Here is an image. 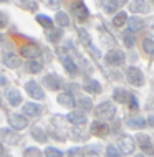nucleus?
Wrapping results in <instances>:
<instances>
[{"label": "nucleus", "instance_id": "obj_35", "mask_svg": "<svg viewBox=\"0 0 154 157\" xmlns=\"http://www.w3.org/2000/svg\"><path fill=\"white\" fill-rule=\"evenodd\" d=\"M45 157H63V152L60 149H55V147H48L45 151Z\"/></svg>", "mask_w": 154, "mask_h": 157}, {"label": "nucleus", "instance_id": "obj_44", "mask_svg": "<svg viewBox=\"0 0 154 157\" xmlns=\"http://www.w3.org/2000/svg\"><path fill=\"white\" fill-rule=\"evenodd\" d=\"M134 157H144V154H138V155H134Z\"/></svg>", "mask_w": 154, "mask_h": 157}, {"label": "nucleus", "instance_id": "obj_4", "mask_svg": "<svg viewBox=\"0 0 154 157\" xmlns=\"http://www.w3.org/2000/svg\"><path fill=\"white\" fill-rule=\"evenodd\" d=\"M124 60H126V55H124V52H121V50H111V52L106 53V61L113 66L123 65Z\"/></svg>", "mask_w": 154, "mask_h": 157}, {"label": "nucleus", "instance_id": "obj_38", "mask_svg": "<svg viewBox=\"0 0 154 157\" xmlns=\"http://www.w3.org/2000/svg\"><path fill=\"white\" fill-rule=\"evenodd\" d=\"M124 43H126L128 46H134V43H136V36L132 35V33L128 32L126 35H124Z\"/></svg>", "mask_w": 154, "mask_h": 157}, {"label": "nucleus", "instance_id": "obj_13", "mask_svg": "<svg viewBox=\"0 0 154 157\" xmlns=\"http://www.w3.org/2000/svg\"><path fill=\"white\" fill-rule=\"evenodd\" d=\"M23 111H25V114H28L30 117H38L43 113V108H41L40 104H35V103H27L23 106Z\"/></svg>", "mask_w": 154, "mask_h": 157}, {"label": "nucleus", "instance_id": "obj_39", "mask_svg": "<svg viewBox=\"0 0 154 157\" xmlns=\"http://www.w3.org/2000/svg\"><path fill=\"white\" fill-rule=\"evenodd\" d=\"M68 157H85V155H83V152H81V149L73 147V149L68 151Z\"/></svg>", "mask_w": 154, "mask_h": 157}, {"label": "nucleus", "instance_id": "obj_25", "mask_svg": "<svg viewBox=\"0 0 154 157\" xmlns=\"http://www.w3.org/2000/svg\"><path fill=\"white\" fill-rule=\"evenodd\" d=\"M128 22V13L126 12H118L116 15H114V18H113V25L114 27H123V25H124Z\"/></svg>", "mask_w": 154, "mask_h": 157}, {"label": "nucleus", "instance_id": "obj_20", "mask_svg": "<svg viewBox=\"0 0 154 157\" xmlns=\"http://www.w3.org/2000/svg\"><path fill=\"white\" fill-rule=\"evenodd\" d=\"M113 98H114V101L116 103H128L129 101V98H131V94L128 93L126 90H121V88H116V90L113 91Z\"/></svg>", "mask_w": 154, "mask_h": 157}, {"label": "nucleus", "instance_id": "obj_12", "mask_svg": "<svg viewBox=\"0 0 154 157\" xmlns=\"http://www.w3.org/2000/svg\"><path fill=\"white\" fill-rule=\"evenodd\" d=\"M68 121L71 122V124H75V126H83V124H86V114L85 113H81V111H71L70 114H68Z\"/></svg>", "mask_w": 154, "mask_h": 157}, {"label": "nucleus", "instance_id": "obj_46", "mask_svg": "<svg viewBox=\"0 0 154 157\" xmlns=\"http://www.w3.org/2000/svg\"><path fill=\"white\" fill-rule=\"evenodd\" d=\"M0 106H2V98H0Z\"/></svg>", "mask_w": 154, "mask_h": 157}, {"label": "nucleus", "instance_id": "obj_42", "mask_svg": "<svg viewBox=\"0 0 154 157\" xmlns=\"http://www.w3.org/2000/svg\"><path fill=\"white\" fill-rule=\"evenodd\" d=\"M148 122H149V126H152V127H154V116H151V117H149V119H148Z\"/></svg>", "mask_w": 154, "mask_h": 157}, {"label": "nucleus", "instance_id": "obj_36", "mask_svg": "<svg viewBox=\"0 0 154 157\" xmlns=\"http://www.w3.org/2000/svg\"><path fill=\"white\" fill-rule=\"evenodd\" d=\"M106 157H121V152H119L118 147L108 146V149H106Z\"/></svg>", "mask_w": 154, "mask_h": 157}, {"label": "nucleus", "instance_id": "obj_6", "mask_svg": "<svg viewBox=\"0 0 154 157\" xmlns=\"http://www.w3.org/2000/svg\"><path fill=\"white\" fill-rule=\"evenodd\" d=\"M71 10H73L75 17L80 20V22L88 20L89 12H88V8H86V5H85L83 2H73V3H71Z\"/></svg>", "mask_w": 154, "mask_h": 157}, {"label": "nucleus", "instance_id": "obj_19", "mask_svg": "<svg viewBox=\"0 0 154 157\" xmlns=\"http://www.w3.org/2000/svg\"><path fill=\"white\" fill-rule=\"evenodd\" d=\"M143 27H144L143 18H129L128 20V30H129V33H132V35H134L136 32H141Z\"/></svg>", "mask_w": 154, "mask_h": 157}, {"label": "nucleus", "instance_id": "obj_3", "mask_svg": "<svg viewBox=\"0 0 154 157\" xmlns=\"http://www.w3.org/2000/svg\"><path fill=\"white\" fill-rule=\"evenodd\" d=\"M136 142L138 146L141 147V151L144 152L146 155H154V147H152V142H151V137L148 134H138L136 136Z\"/></svg>", "mask_w": 154, "mask_h": 157}, {"label": "nucleus", "instance_id": "obj_16", "mask_svg": "<svg viewBox=\"0 0 154 157\" xmlns=\"http://www.w3.org/2000/svg\"><path fill=\"white\" fill-rule=\"evenodd\" d=\"M78 36H80V40L83 41V43L86 45L89 50H91V53L95 55V56H100V52H98L96 48H93V46H91V38H89V35L86 33V30H83V28H80V30H78Z\"/></svg>", "mask_w": 154, "mask_h": 157}, {"label": "nucleus", "instance_id": "obj_41", "mask_svg": "<svg viewBox=\"0 0 154 157\" xmlns=\"http://www.w3.org/2000/svg\"><path fill=\"white\" fill-rule=\"evenodd\" d=\"M129 104H131V108L132 109H138V101H136V98L131 94V98H129Z\"/></svg>", "mask_w": 154, "mask_h": 157}, {"label": "nucleus", "instance_id": "obj_40", "mask_svg": "<svg viewBox=\"0 0 154 157\" xmlns=\"http://www.w3.org/2000/svg\"><path fill=\"white\" fill-rule=\"evenodd\" d=\"M7 25H8V17H7V13L0 12V28L7 27Z\"/></svg>", "mask_w": 154, "mask_h": 157}, {"label": "nucleus", "instance_id": "obj_2", "mask_svg": "<svg viewBox=\"0 0 154 157\" xmlns=\"http://www.w3.org/2000/svg\"><path fill=\"white\" fill-rule=\"evenodd\" d=\"M126 78H128V83L132 84V86H136V88H139V86H143L144 84V75H143V71L139 70V68H136V66H129L126 70Z\"/></svg>", "mask_w": 154, "mask_h": 157}, {"label": "nucleus", "instance_id": "obj_9", "mask_svg": "<svg viewBox=\"0 0 154 157\" xmlns=\"http://www.w3.org/2000/svg\"><path fill=\"white\" fill-rule=\"evenodd\" d=\"M8 124H10L14 129H25L28 124V121H27V117L25 116H20V114H10L8 116Z\"/></svg>", "mask_w": 154, "mask_h": 157}, {"label": "nucleus", "instance_id": "obj_37", "mask_svg": "<svg viewBox=\"0 0 154 157\" xmlns=\"http://www.w3.org/2000/svg\"><path fill=\"white\" fill-rule=\"evenodd\" d=\"M20 7L22 8H27V10H32V12H35L38 5H37V2H20Z\"/></svg>", "mask_w": 154, "mask_h": 157}, {"label": "nucleus", "instance_id": "obj_10", "mask_svg": "<svg viewBox=\"0 0 154 157\" xmlns=\"http://www.w3.org/2000/svg\"><path fill=\"white\" fill-rule=\"evenodd\" d=\"M118 146H119V149L123 152H126V154H131V152L134 151V141H132V137H129V136H121L119 141H118Z\"/></svg>", "mask_w": 154, "mask_h": 157}, {"label": "nucleus", "instance_id": "obj_8", "mask_svg": "<svg viewBox=\"0 0 154 157\" xmlns=\"http://www.w3.org/2000/svg\"><path fill=\"white\" fill-rule=\"evenodd\" d=\"M20 53H22L23 58H38L41 55V50L38 45L30 43V45H23L22 50H20Z\"/></svg>", "mask_w": 154, "mask_h": 157}, {"label": "nucleus", "instance_id": "obj_27", "mask_svg": "<svg viewBox=\"0 0 154 157\" xmlns=\"http://www.w3.org/2000/svg\"><path fill=\"white\" fill-rule=\"evenodd\" d=\"M76 104H78V108L81 111H91V108H93V103H91L89 98H80V99L76 101Z\"/></svg>", "mask_w": 154, "mask_h": 157}, {"label": "nucleus", "instance_id": "obj_22", "mask_svg": "<svg viewBox=\"0 0 154 157\" xmlns=\"http://www.w3.org/2000/svg\"><path fill=\"white\" fill-rule=\"evenodd\" d=\"M58 103L61 106H65V108H73L75 99H73V96H71L70 93H61V94L58 96Z\"/></svg>", "mask_w": 154, "mask_h": 157}, {"label": "nucleus", "instance_id": "obj_17", "mask_svg": "<svg viewBox=\"0 0 154 157\" xmlns=\"http://www.w3.org/2000/svg\"><path fill=\"white\" fill-rule=\"evenodd\" d=\"M3 65L8 66V68H18L22 65V60H20L15 53H7L5 56H3Z\"/></svg>", "mask_w": 154, "mask_h": 157}, {"label": "nucleus", "instance_id": "obj_33", "mask_svg": "<svg viewBox=\"0 0 154 157\" xmlns=\"http://www.w3.org/2000/svg\"><path fill=\"white\" fill-rule=\"evenodd\" d=\"M41 63H38V61H28V65H27V70L30 71V73H40L41 71Z\"/></svg>", "mask_w": 154, "mask_h": 157}, {"label": "nucleus", "instance_id": "obj_28", "mask_svg": "<svg viewBox=\"0 0 154 157\" xmlns=\"http://www.w3.org/2000/svg\"><path fill=\"white\" fill-rule=\"evenodd\" d=\"M37 22L40 23L41 27H45V28H51V27H53V20H51L48 15H43V13L37 15Z\"/></svg>", "mask_w": 154, "mask_h": 157}, {"label": "nucleus", "instance_id": "obj_7", "mask_svg": "<svg viewBox=\"0 0 154 157\" xmlns=\"http://www.w3.org/2000/svg\"><path fill=\"white\" fill-rule=\"evenodd\" d=\"M25 90H27V93H28L32 98H35V99H43V98H45L43 90H41L40 84H38L37 81H33V79L25 84Z\"/></svg>", "mask_w": 154, "mask_h": 157}, {"label": "nucleus", "instance_id": "obj_43", "mask_svg": "<svg viewBox=\"0 0 154 157\" xmlns=\"http://www.w3.org/2000/svg\"><path fill=\"white\" fill-rule=\"evenodd\" d=\"M0 157H8V155L5 154V152H2V154H0Z\"/></svg>", "mask_w": 154, "mask_h": 157}, {"label": "nucleus", "instance_id": "obj_45", "mask_svg": "<svg viewBox=\"0 0 154 157\" xmlns=\"http://www.w3.org/2000/svg\"><path fill=\"white\" fill-rule=\"evenodd\" d=\"M0 41H2V33H0Z\"/></svg>", "mask_w": 154, "mask_h": 157}, {"label": "nucleus", "instance_id": "obj_24", "mask_svg": "<svg viewBox=\"0 0 154 157\" xmlns=\"http://www.w3.org/2000/svg\"><path fill=\"white\" fill-rule=\"evenodd\" d=\"M129 10L134 12V13H138V12H143V13H146V12H149V5L146 2H134L129 5Z\"/></svg>", "mask_w": 154, "mask_h": 157}, {"label": "nucleus", "instance_id": "obj_32", "mask_svg": "<svg viewBox=\"0 0 154 157\" xmlns=\"http://www.w3.org/2000/svg\"><path fill=\"white\" fill-rule=\"evenodd\" d=\"M143 48H144V52H146V53H149L151 56H154V40L146 38V40L143 41Z\"/></svg>", "mask_w": 154, "mask_h": 157}, {"label": "nucleus", "instance_id": "obj_5", "mask_svg": "<svg viewBox=\"0 0 154 157\" xmlns=\"http://www.w3.org/2000/svg\"><path fill=\"white\" fill-rule=\"evenodd\" d=\"M89 131H91V134L98 136V137H106L109 134V126L103 121H93L91 126H89Z\"/></svg>", "mask_w": 154, "mask_h": 157}, {"label": "nucleus", "instance_id": "obj_21", "mask_svg": "<svg viewBox=\"0 0 154 157\" xmlns=\"http://www.w3.org/2000/svg\"><path fill=\"white\" fill-rule=\"evenodd\" d=\"M146 126H148L146 119H143L141 116H134V117L128 119V127H131V129H143Z\"/></svg>", "mask_w": 154, "mask_h": 157}, {"label": "nucleus", "instance_id": "obj_23", "mask_svg": "<svg viewBox=\"0 0 154 157\" xmlns=\"http://www.w3.org/2000/svg\"><path fill=\"white\" fill-rule=\"evenodd\" d=\"M7 99H8V103H10L12 106H18L20 103H22V94H20L17 90H8Z\"/></svg>", "mask_w": 154, "mask_h": 157}, {"label": "nucleus", "instance_id": "obj_11", "mask_svg": "<svg viewBox=\"0 0 154 157\" xmlns=\"http://www.w3.org/2000/svg\"><path fill=\"white\" fill-rule=\"evenodd\" d=\"M43 84L48 88V90L57 91V90L61 88V79H60L58 76H55V75H46L43 78Z\"/></svg>", "mask_w": 154, "mask_h": 157}, {"label": "nucleus", "instance_id": "obj_14", "mask_svg": "<svg viewBox=\"0 0 154 157\" xmlns=\"http://www.w3.org/2000/svg\"><path fill=\"white\" fill-rule=\"evenodd\" d=\"M0 136H2V141L7 144H17L18 142V134L12 129H2L0 131Z\"/></svg>", "mask_w": 154, "mask_h": 157}, {"label": "nucleus", "instance_id": "obj_1", "mask_svg": "<svg viewBox=\"0 0 154 157\" xmlns=\"http://www.w3.org/2000/svg\"><path fill=\"white\" fill-rule=\"evenodd\" d=\"M114 114H116V108H114L113 103L109 101H105V103L98 104L95 108V116L101 121H108V119H113Z\"/></svg>", "mask_w": 154, "mask_h": 157}, {"label": "nucleus", "instance_id": "obj_18", "mask_svg": "<svg viewBox=\"0 0 154 157\" xmlns=\"http://www.w3.org/2000/svg\"><path fill=\"white\" fill-rule=\"evenodd\" d=\"M61 63H63L65 70H66L70 75H76V73H78V66L75 65V61L71 60L68 55H61Z\"/></svg>", "mask_w": 154, "mask_h": 157}, {"label": "nucleus", "instance_id": "obj_30", "mask_svg": "<svg viewBox=\"0 0 154 157\" xmlns=\"http://www.w3.org/2000/svg\"><path fill=\"white\" fill-rule=\"evenodd\" d=\"M61 36H63V32L60 30V28H57V30H51L48 33V40L51 41V43H58V41L61 40Z\"/></svg>", "mask_w": 154, "mask_h": 157}, {"label": "nucleus", "instance_id": "obj_26", "mask_svg": "<svg viewBox=\"0 0 154 157\" xmlns=\"http://www.w3.org/2000/svg\"><path fill=\"white\" fill-rule=\"evenodd\" d=\"M32 137L37 139L38 142H46V134L41 127H33L32 129Z\"/></svg>", "mask_w": 154, "mask_h": 157}, {"label": "nucleus", "instance_id": "obj_15", "mask_svg": "<svg viewBox=\"0 0 154 157\" xmlns=\"http://www.w3.org/2000/svg\"><path fill=\"white\" fill-rule=\"evenodd\" d=\"M83 90L91 93V94H100L101 93V84L96 81V79H86L83 84Z\"/></svg>", "mask_w": 154, "mask_h": 157}, {"label": "nucleus", "instance_id": "obj_29", "mask_svg": "<svg viewBox=\"0 0 154 157\" xmlns=\"http://www.w3.org/2000/svg\"><path fill=\"white\" fill-rule=\"evenodd\" d=\"M55 22H57L60 27H68V25H70V18H68V15L65 12H58L57 17H55Z\"/></svg>", "mask_w": 154, "mask_h": 157}, {"label": "nucleus", "instance_id": "obj_31", "mask_svg": "<svg viewBox=\"0 0 154 157\" xmlns=\"http://www.w3.org/2000/svg\"><path fill=\"white\" fill-rule=\"evenodd\" d=\"M119 7H121V2H118V0H114V2H106L105 3V12H108V13H114Z\"/></svg>", "mask_w": 154, "mask_h": 157}, {"label": "nucleus", "instance_id": "obj_34", "mask_svg": "<svg viewBox=\"0 0 154 157\" xmlns=\"http://www.w3.org/2000/svg\"><path fill=\"white\" fill-rule=\"evenodd\" d=\"M23 157H41V151H38L37 147H28L25 149Z\"/></svg>", "mask_w": 154, "mask_h": 157}]
</instances>
